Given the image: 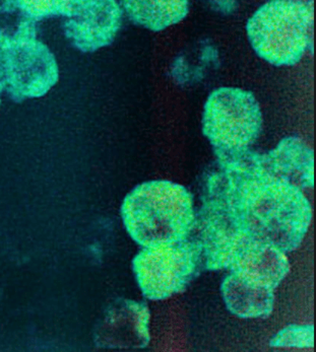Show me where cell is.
Returning a JSON list of instances; mask_svg holds the SVG:
<instances>
[{
    "label": "cell",
    "mask_w": 316,
    "mask_h": 352,
    "mask_svg": "<svg viewBox=\"0 0 316 352\" xmlns=\"http://www.w3.org/2000/svg\"><path fill=\"white\" fill-rule=\"evenodd\" d=\"M235 209L247 234L285 253L300 246L313 219L302 190L270 176L264 165L241 177Z\"/></svg>",
    "instance_id": "1"
},
{
    "label": "cell",
    "mask_w": 316,
    "mask_h": 352,
    "mask_svg": "<svg viewBox=\"0 0 316 352\" xmlns=\"http://www.w3.org/2000/svg\"><path fill=\"white\" fill-rule=\"evenodd\" d=\"M121 217L128 234L144 248L187 240L196 223L189 192L170 181L134 188L123 201Z\"/></svg>",
    "instance_id": "2"
},
{
    "label": "cell",
    "mask_w": 316,
    "mask_h": 352,
    "mask_svg": "<svg viewBox=\"0 0 316 352\" xmlns=\"http://www.w3.org/2000/svg\"><path fill=\"white\" fill-rule=\"evenodd\" d=\"M313 21L315 8L308 0H270L249 19L247 37L266 63L295 65L310 45Z\"/></svg>",
    "instance_id": "3"
},
{
    "label": "cell",
    "mask_w": 316,
    "mask_h": 352,
    "mask_svg": "<svg viewBox=\"0 0 316 352\" xmlns=\"http://www.w3.org/2000/svg\"><path fill=\"white\" fill-rule=\"evenodd\" d=\"M262 129V114L253 94L239 87L211 91L202 114V132L217 153L251 148Z\"/></svg>",
    "instance_id": "4"
},
{
    "label": "cell",
    "mask_w": 316,
    "mask_h": 352,
    "mask_svg": "<svg viewBox=\"0 0 316 352\" xmlns=\"http://www.w3.org/2000/svg\"><path fill=\"white\" fill-rule=\"evenodd\" d=\"M202 264L200 252L192 240L147 247L132 262L143 294L151 300L171 298L185 289Z\"/></svg>",
    "instance_id": "5"
},
{
    "label": "cell",
    "mask_w": 316,
    "mask_h": 352,
    "mask_svg": "<svg viewBox=\"0 0 316 352\" xmlns=\"http://www.w3.org/2000/svg\"><path fill=\"white\" fill-rule=\"evenodd\" d=\"M59 78L54 54L37 39L0 49V93L16 103L43 97Z\"/></svg>",
    "instance_id": "6"
},
{
    "label": "cell",
    "mask_w": 316,
    "mask_h": 352,
    "mask_svg": "<svg viewBox=\"0 0 316 352\" xmlns=\"http://www.w3.org/2000/svg\"><path fill=\"white\" fill-rule=\"evenodd\" d=\"M194 243L202 263L210 270H228L234 252L247 236L236 211L220 202L204 200L196 217Z\"/></svg>",
    "instance_id": "7"
},
{
    "label": "cell",
    "mask_w": 316,
    "mask_h": 352,
    "mask_svg": "<svg viewBox=\"0 0 316 352\" xmlns=\"http://www.w3.org/2000/svg\"><path fill=\"white\" fill-rule=\"evenodd\" d=\"M121 23L123 10L116 0H78L65 16L63 30L74 48L92 53L114 41Z\"/></svg>",
    "instance_id": "8"
},
{
    "label": "cell",
    "mask_w": 316,
    "mask_h": 352,
    "mask_svg": "<svg viewBox=\"0 0 316 352\" xmlns=\"http://www.w3.org/2000/svg\"><path fill=\"white\" fill-rule=\"evenodd\" d=\"M149 311L144 302L117 300L104 313L95 332V342L102 349H145L151 340Z\"/></svg>",
    "instance_id": "9"
},
{
    "label": "cell",
    "mask_w": 316,
    "mask_h": 352,
    "mask_svg": "<svg viewBox=\"0 0 316 352\" xmlns=\"http://www.w3.org/2000/svg\"><path fill=\"white\" fill-rule=\"evenodd\" d=\"M228 270L253 285L275 290L289 273L290 263L281 249L247 236L233 254Z\"/></svg>",
    "instance_id": "10"
},
{
    "label": "cell",
    "mask_w": 316,
    "mask_h": 352,
    "mask_svg": "<svg viewBox=\"0 0 316 352\" xmlns=\"http://www.w3.org/2000/svg\"><path fill=\"white\" fill-rule=\"evenodd\" d=\"M266 172L300 190L315 185V153L296 136L284 138L273 151L262 155Z\"/></svg>",
    "instance_id": "11"
},
{
    "label": "cell",
    "mask_w": 316,
    "mask_h": 352,
    "mask_svg": "<svg viewBox=\"0 0 316 352\" xmlns=\"http://www.w3.org/2000/svg\"><path fill=\"white\" fill-rule=\"evenodd\" d=\"M221 292L228 310L243 319L266 318L274 309V289L253 285L233 273L224 279Z\"/></svg>",
    "instance_id": "12"
},
{
    "label": "cell",
    "mask_w": 316,
    "mask_h": 352,
    "mask_svg": "<svg viewBox=\"0 0 316 352\" xmlns=\"http://www.w3.org/2000/svg\"><path fill=\"white\" fill-rule=\"evenodd\" d=\"M128 18L151 31H163L189 14V0H123Z\"/></svg>",
    "instance_id": "13"
},
{
    "label": "cell",
    "mask_w": 316,
    "mask_h": 352,
    "mask_svg": "<svg viewBox=\"0 0 316 352\" xmlns=\"http://www.w3.org/2000/svg\"><path fill=\"white\" fill-rule=\"evenodd\" d=\"M37 21L18 0H0V49L37 39Z\"/></svg>",
    "instance_id": "14"
},
{
    "label": "cell",
    "mask_w": 316,
    "mask_h": 352,
    "mask_svg": "<svg viewBox=\"0 0 316 352\" xmlns=\"http://www.w3.org/2000/svg\"><path fill=\"white\" fill-rule=\"evenodd\" d=\"M275 349H311L315 346V327L313 325H291L281 330L271 340Z\"/></svg>",
    "instance_id": "15"
},
{
    "label": "cell",
    "mask_w": 316,
    "mask_h": 352,
    "mask_svg": "<svg viewBox=\"0 0 316 352\" xmlns=\"http://www.w3.org/2000/svg\"><path fill=\"white\" fill-rule=\"evenodd\" d=\"M78 1V0H18L19 3L36 21L56 16L65 18Z\"/></svg>",
    "instance_id": "16"
},
{
    "label": "cell",
    "mask_w": 316,
    "mask_h": 352,
    "mask_svg": "<svg viewBox=\"0 0 316 352\" xmlns=\"http://www.w3.org/2000/svg\"><path fill=\"white\" fill-rule=\"evenodd\" d=\"M0 103H1V101H0Z\"/></svg>",
    "instance_id": "17"
}]
</instances>
